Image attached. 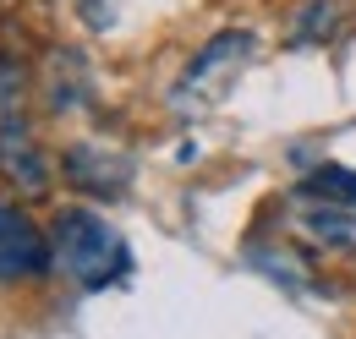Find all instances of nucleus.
<instances>
[{
    "mask_svg": "<svg viewBox=\"0 0 356 339\" xmlns=\"http://www.w3.org/2000/svg\"><path fill=\"white\" fill-rule=\"evenodd\" d=\"M0 175L11 186H22L28 197H44L49 192V165H44V154H39V142H33V131L22 126L17 115L0 121Z\"/></svg>",
    "mask_w": 356,
    "mask_h": 339,
    "instance_id": "obj_4",
    "label": "nucleus"
},
{
    "mask_svg": "<svg viewBox=\"0 0 356 339\" xmlns=\"http://www.w3.org/2000/svg\"><path fill=\"white\" fill-rule=\"evenodd\" d=\"M252 49H258V39H252L247 28H225V33H214V39L192 55V66L181 72V83H176V110H181V115L214 110L225 93L236 88V77L252 66Z\"/></svg>",
    "mask_w": 356,
    "mask_h": 339,
    "instance_id": "obj_2",
    "label": "nucleus"
},
{
    "mask_svg": "<svg viewBox=\"0 0 356 339\" xmlns=\"http://www.w3.org/2000/svg\"><path fill=\"white\" fill-rule=\"evenodd\" d=\"M66 175L83 192H93V197H121L127 181H132V159L115 154V148H104V142H77L66 154Z\"/></svg>",
    "mask_w": 356,
    "mask_h": 339,
    "instance_id": "obj_5",
    "label": "nucleus"
},
{
    "mask_svg": "<svg viewBox=\"0 0 356 339\" xmlns=\"http://www.w3.org/2000/svg\"><path fill=\"white\" fill-rule=\"evenodd\" d=\"M49 263H55L49 235L22 208H17V203H6V197H0V285L39 279V274H49Z\"/></svg>",
    "mask_w": 356,
    "mask_h": 339,
    "instance_id": "obj_3",
    "label": "nucleus"
},
{
    "mask_svg": "<svg viewBox=\"0 0 356 339\" xmlns=\"http://www.w3.org/2000/svg\"><path fill=\"white\" fill-rule=\"evenodd\" d=\"M307 197H323V203H351V208H356V170H346V165H318L307 175Z\"/></svg>",
    "mask_w": 356,
    "mask_h": 339,
    "instance_id": "obj_7",
    "label": "nucleus"
},
{
    "mask_svg": "<svg viewBox=\"0 0 356 339\" xmlns=\"http://www.w3.org/2000/svg\"><path fill=\"white\" fill-rule=\"evenodd\" d=\"M334 22H340V0H302V6L291 11V39L318 44V39L334 33Z\"/></svg>",
    "mask_w": 356,
    "mask_h": 339,
    "instance_id": "obj_6",
    "label": "nucleus"
},
{
    "mask_svg": "<svg viewBox=\"0 0 356 339\" xmlns=\"http://www.w3.org/2000/svg\"><path fill=\"white\" fill-rule=\"evenodd\" d=\"M49 247H55V268L66 279H77L83 290H104L115 274H127V247L121 235L88 208H60L55 213V230H49Z\"/></svg>",
    "mask_w": 356,
    "mask_h": 339,
    "instance_id": "obj_1",
    "label": "nucleus"
}]
</instances>
